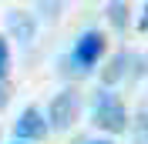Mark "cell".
Listing matches in <instances>:
<instances>
[{
    "label": "cell",
    "instance_id": "6da1fadb",
    "mask_svg": "<svg viewBox=\"0 0 148 144\" xmlns=\"http://www.w3.org/2000/svg\"><path fill=\"white\" fill-rule=\"evenodd\" d=\"M94 124L108 131V134H121L125 127H128V111L121 104L118 94H111V90H101L98 97H94Z\"/></svg>",
    "mask_w": 148,
    "mask_h": 144
},
{
    "label": "cell",
    "instance_id": "7a4b0ae2",
    "mask_svg": "<svg viewBox=\"0 0 148 144\" xmlns=\"http://www.w3.org/2000/svg\"><path fill=\"white\" fill-rule=\"evenodd\" d=\"M101 57H104V34H101V30H84V34L77 37L74 50H71L74 71L88 74L91 67H98V60H101Z\"/></svg>",
    "mask_w": 148,
    "mask_h": 144
},
{
    "label": "cell",
    "instance_id": "3957f363",
    "mask_svg": "<svg viewBox=\"0 0 148 144\" xmlns=\"http://www.w3.org/2000/svg\"><path fill=\"white\" fill-rule=\"evenodd\" d=\"M77 111H81V101H77V90L64 87L61 94L51 97V107H47V121L54 131H67V127L77 121Z\"/></svg>",
    "mask_w": 148,
    "mask_h": 144
},
{
    "label": "cell",
    "instance_id": "277c9868",
    "mask_svg": "<svg viewBox=\"0 0 148 144\" xmlns=\"http://www.w3.org/2000/svg\"><path fill=\"white\" fill-rule=\"evenodd\" d=\"M14 134H17L20 144H30V141H40L47 134V117L40 114V107H27L24 114L17 117L14 124Z\"/></svg>",
    "mask_w": 148,
    "mask_h": 144
},
{
    "label": "cell",
    "instance_id": "5b68a950",
    "mask_svg": "<svg viewBox=\"0 0 148 144\" xmlns=\"http://www.w3.org/2000/svg\"><path fill=\"white\" fill-rule=\"evenodd\" d=\"M125 64H128V54H118V57H114V60H111L108 64V71H104V81H118V77H121V74H125Z\"/></svg>",
    "mask_w": 148,
    "mask_h": 144
},
{
    "label": "cell",
    "instance_id": "8992f818",
    "mask_svg": "<svg viewBox=\"0 0 148 144\" xmlns=\"http://www.w3.org/2000/svg\"><path fill=\"white\" fill-rule=\"evenodd\" d=\"M10 27L17 30V34L24 37V40H30V20H27V17L20 20V14H17V10H14V14H10Z\"/></svg>",
    "mask_w": 148,
    "mask_h": 144
},
{
    "label": "cell",
    "instance_id": "52a82bcc",
    "mask_svg": "<svg viewBox=\"0 0 148 144\" xmlns=\"http://www.w3.org/2000/svg\"><path fill=\"white\" fill-rule=\"evenodd\" d=\"M7 67H10V47L7 37H0V81H7Z\"/></svg>",
    "mask_w": 148,
    "mask_h": 144
},
{
    "label": "cell",
    "instance_id": "ba28073f",
    "mask_svg": "<svg viewBox=\"0 0 148 144\" xmlns=\"http://www.w3.org/2000/svg\"><path fill=\"white\" fill-rule=\"evenodd\" d=\"M125 3H111L108 7V14H111V20H114V27H125Z\"/></svg>",
    "mask_w": 148,
    "mask_h": 144
},
{
    "label": "cell",
    "instance_id": "9c48e42d",
    "mask_svg": "<svg viewBox=\"0 0 148 144\" xmlns=\"http://www.w3.org/2000/svg\"><path fill=\"white\" fill-rule=\"evenodd\" d=\"M7 101H10V84H7V81H0V111L7 107Z\"/></svg>",
    "mask_w": 148,
    "mask_h": 144
},
{
    "label": "cell",
    "instance_id": "30bf717a",
    "mask_svg": "<svg viewBox=\"0 0 148 144\" xmlns=\"http://www.w3.org/2000/svg\"><path fill=\"white\" fill-rule=\"evenodd\" d=\"M88 144H114V141H88Z\"/></svg>",
    "mask_w": 148,
    "mask_h": 144
},
{
    "label": "cell",
    "instance_id": "8fae6325",
    "mask_svg": "<svg viewBox=\"0 0 148 144\" xmlns=\"http://www.w3.org/2000/svg\"><path fill=\"white\" fill-rule=\"evenodd\" d=\"M17 144H20V141H17Z\"/></svg>",
    "mask_w": 148,
    "mask_h": 144
}]
</instances>
